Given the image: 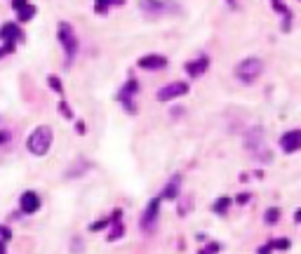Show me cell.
Segmentation results:
<instances>
[{
    "mask_svg": "<svg viewBox=\"0 0 301 254\" xmlns=\"http://www.w3.org/2000/svg\"><path fill=\"white\" fill-rule=\"evenodd\" d=\"M0 235H2V242H5V240H10V235H12V233H10L5 226H0Z\"/></svg>",
    "mask_w": 301,
    "mask_h": 254,
    "instance_id": "d4e9b609",
    "label": "cell"
},
{
    "mask_svg": "<svg viewBox=\"0 0 301 254\" xmlns=\"http://www.w3.org/2000/svg\"><path fill=\"white\" fill-rule=\"evenodd\" d=\"M228 5H231L233 10H236V7H238V2H236V0H228Z\"/></svg>",
    "mask_w": 301,
    "mask_h": 254,
    "instance_id": "f546056e",
    "label": "cell"
},
{
    "mask_svg": "<svg viewBox=\"0 0 301 254\" xmlns=\"http://www.w3.org/2000/svg\"><path fill=\"white\" fill-rule=\"evenodd\" d=\"M273 5H275V10H278L280 14H285V28H282V31H289V24H292V12L285 7V2H280V0H273Z\"/></svg>",
    "mask_w": 301,
    "mask_h": 254,
    "instance_id": "e0dca14e",
    "label": "cell"
},
{
    "mask_svg": "<svg viewBox=\"0 0 301 254\" xmlns=\"http://www.w3.org/2000/svg\"><path fill=\"white\" fill-rule=\"evenodd\" d=\"M207 68H210V59H207V57H200V59H196V61H186V64H183V71H186L191 78L202 76Z\"/></svg>",
    "mask_w": 301,
    "mask_h": 254,
    "instance_id": "5bb4252c",
    "label": "cell"
},
{
    "mask_svg": "<svg viewBox=\"0 0 301 254\" xmlns=\"http://www.w3.org/2000/svg\"><path fill=\"white\" fill-rule=\"evenodd\" d=\"M249 200V195L245 193V195H238V202H247Z\"/></svg>",
    "mask_w": 301,
    "mask_h": 254,
    "instance_id": "83f0119b",
    "label": "cell"
},
{
    "mask_svg": "<svg viewBox=\"0 0 301 254\" xmlns=\"http://www.w3.org/2000/svg\"><path fill=\"white\" fill-rule=\"evenodd\" d=\"M125 5V0H94V10L99 14H106L111 7H120Z\"/></svg>",
    "mask_w": 301,
    "mask_h": 254,
    "instance_id": "2e32d148",
    "label": "cell"
},
{
    "mask_svg": "<svg viewBox=\"0 0 301 254\" xmlns=\"http://www.w3.org/2000/svg\"><path fill=\"white\" fill-rule=\"evenodd\" d=\"M137 90H139V82L134 80V78H130V80L125 82V87L118 92V101L125 106V111L127 113H137V106H134V94H137Z\"/></svg>",
    "mask_w": 301,
    "mask_h": 254,
    "instance_id": "8992f818",
    "label": "cell"
},
{
    "mask_svg": "<svg viewBox=\"0 0 301 254\" xmlns=\"http://www.w3.org/2000/svg\"><path fill=\"white\" fill-rule=\"evenodd\" d=\"M111 224V216L108 219H101V221H94V224H90V231H99V228H106Z\"/></svg>",
    "mask_w": 301,
    "mask_h": 254,
    "instance_id": "7402d4cb",
    "label": "cell"
},
{
    "mask_svg": "<svg viewBox=\"0 0 301 254\" xmlns=\"http://www.w3.org/2000/svg\"><path fill=\"white\" fill-rule=\"evenodd\" d=\"M26 146H28V151H31L33 156L42 158V156L50 151V146H52V127H47V125H38V127L31 132V137H28Z\"/></svg>",
    "mask_w": 301,
    "mask_h": 254,
    "instance_id": "7a4b0ae2",
    "label": "cell"
},
{
    "mask_svg": "<svg viewBox=\"0 0 301 254\" xmlns=\"http://www.w3.org/2000/svg\"><path fill=\"white\" fill-rule=\"evenodd\" d=\"M271 247H278V250H289V240L287 238H280V240H273Z\"/></svg>",
    "mask_w": 301,
    "mask_h": 254,
    "instance_id": "603a6c76",
    "label": "cell"
},
{
    "mask_svg": "<svg viewBox=\"0 0 301 254\" xmlns=\"http://www.w3.org/2000/svg\"><path fill=\"white\" fill-rule=\"evenodd\" d=\"M10 141V132H0V146Z\"/></svg>",
    "mask_w": 301,
    "mask_h": 254,
    "instance_id": "484cf974",
    "label": "cell"
},
{
    "mask_svg": "<svg viewBox=\"0 0 301 254\" xmlns=\"http://www.w3.org/2000/svg\"><path fill=\"white\" fill-rule=\"evenodd\" d=\"M217 252H219V245H217V242H212L210 247H205L200 254H217Z\"/></svg>",
    "mask_w": 301,
    "mask_h": 254,
    "instance_id": "cb8c5ba5",
    "label": "cell"
},
{
    "mask_svg": "<svg viewBox=\"0 0 301 254\" xmlns=\"http://www.w3.org/2000/svg\"><path fill=\"white\" fill-rule=\"evenodd\" d=\"M57 38H59V42H61V47H64V52H66V66H71V61L78 54V36H76L73 26L68 21H61L59 31H57Z\"/></svg>",
    "mask_w": 301,
    "mask_h": 254,
    "instance_id": "3957f363",
    "label": "cell"
},
{
    "mask_svg": "<svg viewBox=\"0 0 301 254\" xmlns=\"http://www.w3.org/2000/svg\"><path fill=\"white\" fill-rule=\"evenodd\" d=\"M280 148L285 153H297L301 148V130H289L280 137Z\"/></svg>",
    "mask_w": 301,
    "mask_h": 254,
    "instance_id": "7c38bea8",
    "label": "cell"
},
{
    "mask_svg": "<svg viewBox=\"0 0 301 254\" xmlns=\"http://www.w3.org/2000/svg\"><path fill=\"white\" fill-rule=\"evenodd\" d=\"M179 184H181V174H174L170 181H167V186L162 188V198L165 200H174L179 195Z\"/></svg>",
    "mask_w": 301,
    "mask_h": 254,
    "instance_id": "9a60e30c",
    "label": "cell"
},
{
    "mask_svg": "<svg viewBox=\"0 0 301 254\" xmlns=\"http://www.w3.org/2000/svg\"><path fill=\"white\" fill-rule=\"evenodd\" d=\"M47 80H50V87H52V90H57L59 94H64V87H61V82H59V78H57V76H50Z\"/></svg>",
    "mask_w": 301,
    "mask_h": 254,
    "instance_id": "44dd1931",
    "label": "cell"
},
{
    "mask_svg": "<svg viewBox=\"0 0 301 254\" xmlns=\"http://www.w3.org/2000/svg\"><path fill=\"white\" fill-rule=\"evenodd\" d=\"M245 148L257 160L271 162V151L266 146V132H263V127H252L249 130L247 137H245Z\"/></svg>",
    "mask_w": 301,
    "mask_h": 254,
    "instance_id": "6da1fadb",
    "label": "cell"
},
{
    "mask_svg": "<svg viewBox=\"0 0 301 254\" xmlns=\"http://www.w3.org/2000/svg\"><path fill=\"white\" fill-rule=\"evenodd\" d=\"M12 10L17 14V19H19V24H26L31 21L33 17H36V5H31L28 0H12Z\"/></svg>",
    "mask_w": 301,
    "mask_h": 254,
    "instance_id": "30bf717a",
    "label": "cell"
},
{
    "mask_svg": "<svg viewBox=\"0 0 301 254\" xmlns=\"http://www.w3.org/2000/svg\"><path fill=\"white\" fill-rule=\"evenodd\" d=\"M19 205H21V212L24 214H33L40 210V198L36 191H26L24 195H21V200H19Z\"/></svg>",
    "mask_w": 301,
    "mask_h": 254,
    "instance_id": "4fadbf2b",
    "label": "cell"
},
{
    "mask_svg": "<svg viewBox=\"0 0 301 254\" xmlns=\"http://www.w3.org/2000/svg\"><path fill=\"white\" fill-rule=\"evenodd\" d=\"M257 254H271V245H261V247H259V252Z\"/></svg>",
    "mask_w": 301,
    "mask_h": 254,
    "instance_id": "4316f807",
    "label": "cell"
},
{
    "mask_svg": "<svg viewBox=\"0 0 301 254\" xmlns=\"http://www.w3.org/2000/svg\"><path fill=\"white\" fill-rule=\"evenodd\" d=\"M228 207H231V200H228V198H219V200L214 202V212L217 214H226Z\"/></svg>",
    "mask_w": 301,
    "mask_h": 254,
    "instance_id": "ac0fdd59",
    "label": "cell"
},
{
    "mask_svg": "<svg viewBox=\"0 0 301 254\" xmlns=\"http://www.w3.org/2000/svg\"><path fill=\"white\" fill-rule=\"evenodd\" d=\"M10 52V50H7V47H0V59H2V57H5V54Z\"/></svg>",
    "mask_w": 301,
    "mask_h": 254,
    "instance_id": "f1b7e54d",
    "label": "cell"
},
{
    "mask_svg": "<svg viewBox=\"0 0 301 254\" xmlns=\"http://www.w3.org/2000/svg\"><path fill=\"white\" fill-rule=\"evenodd\" d=\"M167 57L165 54H144L139 61H137V66L144 68V71H162V68L167 66Z\"/></svg>",
    "mask_w": 301,
    "mask_h": 254,
    "instance_id": "9c48e42d",
    "label": "cell"
},
{
    "mask_svg": "<svg viewBox=\"0 0 301 254\" xmlns=\"http://www.w3.org/2000/svg\"><path fill=\"white\" fill-rule=\"evenodd\" d=\"M122 231H125V228H122V224H118V221H116V226L111 228V233H108V240L113 242V240H118V238H122Z\"/></svg>",
    "mask_w": 301,
    "mask_h": 254,
    "instance_id": "ffe728a7",
    "label": "cell"
},
{
    "mask_svg": "<svg viewBox=\"0 0 301 254\" xmlns=\"http://www.w3.org/2000/svg\"><path fill=\"white\" fill-rule=\"evenodd\" d=\"M263 73V61L259 57H247L236 66V78L245 85H252Z\"/></svg>",
    "mask_w": 301,
    "mask_h": 254,
    "instance_id": "277c9868",
    "label": "cell"
},
{
    "mask_svg": "<svg viewBox=\"0 0 301 254\" xmlns=\"http://www.w3.org/2000/svg\"><path fill=\"white\" fill-rule=\"evenodd\" d=\"M24 38V33H21V28L19 24H12V21H7V24H2L0 26V40L7 42V50H12L17 42Z\"/></svg>",
    "mask_w": 301,
    "mask_h": 254,
    "instance_id": "ba28073f",
    "label": "cell"
},
{
    "mask_svg": "<svg viewBox=\"0 0 301 254\" xmlns=\"http://www.w3.org/2000/svg\"><path fill=\"white\" fill-rule=\"evenodd\" d=\"M183 94H188V82L177 80L158 90V101H170V99H177V97H183Z\"/></svg>",
    "mask_w": 301,
    "mask_h": 254,
    "instance_id": "52a82bcc",
    "label": "cell"
},
{
    "mask_svg": "<svg viewBox=\"0 0 301 254\" xmlns=\"http://www.w3.org/2000/svg\"><path fill=\"white\" fill-rule=\"evenodd\" d=\"M139 7H141V12L151 14V17H162V14H170V12H179L177 2H172V0H139Z\"/></svg>",
    "mask_w": 301,
    "mask_h": 254,
    "instance_id": "5b68a950",
    "label": "cell"
},
{
    "mask_svg": "<svg viewBox=\"0 0 301 254\" xmlns=\"http://www.w3.org/2000/svg\"><path fill=\"white\" fill-rule=\"evenodd\" d=\"M158 212H160V198L148 200L146 212H144V216H141V228H144V231H153V226H156V221H158Z\"/></svg>",
    "mask_w": 301,
    "mask_h": 254,
    "instance_id": "8fae6325",
    "label": "cell"
},
{
    "mask_svg": "<svg viewBox=\"0 0 301 254\" xmlns=\"http://www.w3.org/2000/svg\"><path fill=\"white\" fill-rule=\"evenodd\" d=\"M278 219H280V210H278V207L266 210V216H263V221H266V224H275Z\"/></svg>",
    "mask_w": 301,
    "mask_h": 254,
    "instance_id": "d6986e66",
    "label": "cell"
},
{
    "mask_svg": "<svg viewBox=\"0 0 301 254\" xmlns=\"http://www.w3.org/2000/svg\"><path fill=\"white\" fill-rule=\"evenodd\" d=\"M0 254H5V242H0Z\"/></svg>",
    "mask_w": 301,
    "mask_h": 254,
    "instance_id": "4dcf8cb0",
    "label": "cell"
}]
</instances>
